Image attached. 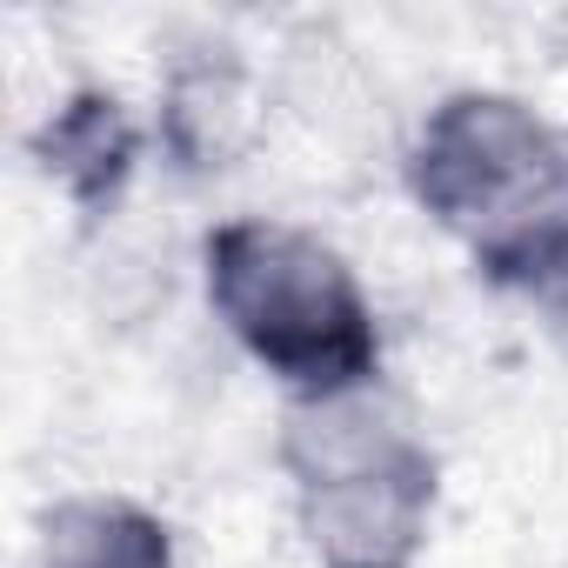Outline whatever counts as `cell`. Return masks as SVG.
Segmentation results:
<instances>
[{
  "instance_id": "cell-2",
  "label": "cell",
  "mask_w": 568,
  "mask_h": 568,
  "mask_svg": "<svg viewBox=\"0 0 568 568\" xmlns=\"http://www.w3.org/2000/svg\"><path fill=\"white\" fill-rule=\"evenodd\" d=\"M288 468L302 481V521L322 568H408L428 508V448L375 408V395H328L288 422Z\"/></svg>"
},
{
  "instance_id": "cell-5",
  "label": "cell",
  "mask_w": 568,
  "mask_h": 568,
  "mask_svg": "<svg viewBox=\"0 0 568 568\" xmlns=\"http://www.w3.org/2000/svg\"><path fill=\"white\" fill-rule=\"evenodd\" d=\"M48 154H54L48 168H61V181H74L81 194H94V187H108V181L128 168L134 141H128V121L114 114V101H74V108L54 121Z\"/></svg>"
},
{
  "instance_id": "cell-6",
  "label": "cell",
  "mask_w": 568,
  "mask_h": 568,
  "mask_svg": "<svg viewBox=\"0 0 568 568\" xmlns=\"http://www.w3.org/2000/svg\"><path fill=\"white\" fill-rule=\"evenodd\" d=\"M495 274L501 281H515V288H528L561 328H568V214L561 221H548L535 241H521L515 254H501L495 261Z\"/></svg>"
},
{
  "instance_id": "cell-4",
  "label": "cell",
  "mask_w": 568,
  "mask_h": 568,
  "mask_svg": "<svg viewBox=\"0 0 568 568\" xmlns=\"http://www.w3.org/2000/svg\"><path fill=\"white\" fill-rule=\"evenodd\" d=\"M41 568H168V528L128 501H61L41 535Z\"/></svg>"
},
{
  "instance_id": "cell-3",
  "label": "cell",
  "mask_w": 568,
  "mask_h": 568,
  "mask_svg": "<svg viewBox=\"0 0 568 568\" xmlns=\"http://www.w3.org/2000/svg\"><path fill=\"white\" fill-rule=\"evenodd\" d=\"M415 194L495 267L568 214V134L508 94H455L422 128Z\"/></svg>"
},
{
  "instance_id": "cell-1",
  "label": "cell",
  "mask_w": 568,
  "mask_h": 568,
  "mask_svg": "<svg viewBox=\"0 0 568 568\" xmlns=\"http://www.w3.org/2000/svg\"><path fill=\"white\" fill-rule=\"evenodd\" d=\"M207 295L281 382L308 388V402L368 388L375 315L328 241L281 221H234L207 241Z\"/></svg>"
}]
</instances>
